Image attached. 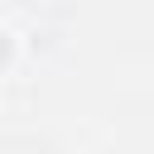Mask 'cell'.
Wrapping results in <instances>:
<instances>
[{
    "instance_id": "6da1fadb",
    "label": "cell",
    "mask_w": 154,
    "mask_h": 154,
    "mask_svg": "<svg viewBox=\"0 0 154 154\" xmlns=\"http://www.w3.org/2000/svg\"><path fill=\"white\" fill-rule=\"evenodd\" d=\"M10 58H14V38H10V34H5V29H0V67H5V63H10Z\"/></svg>"
}]
</instances>
